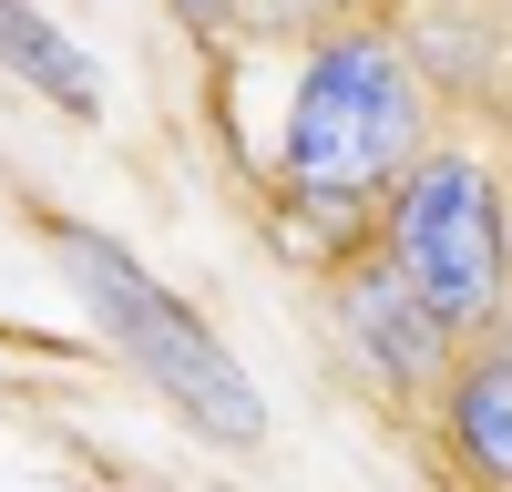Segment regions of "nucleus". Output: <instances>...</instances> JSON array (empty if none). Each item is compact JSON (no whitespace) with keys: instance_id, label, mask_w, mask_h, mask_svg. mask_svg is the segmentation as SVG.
<instances>
[{"instance_id":"nucleus-3","label":"nucleus","mask_w":512,"mask_h":492,"mask_svg":"<svg viewBox=\"0 0 512 492\" xmlns=\"http://www.w3.org/2000/svg\"><path fill=\"white\" fill-rule=\"evenodd\" d=\"M379 246L400 257V277L461 328V339L502 318V287H512V226H502V185H492L482 154H461V144H420V164L390 185V205H379Z\"/></svg>"},{"instance_id":"nucleus-2","label":"nucleus","mask_w":512,"mask_h":492,"mask_svg":"<svg viewBox=\"0 0 512 492\" xmlns=\"http://www.w3.org/2000/svg\"><path fill=\"white\" fill-rule=\"evenodd\" d=\"M52 257H62V277L82 287L93 328L185 410L205 441H226V451H256V441H267V400H256V380L236 369V349L134 257V246H113L103 226H82V216H52Z\"/></svg>"},{"instance_id":"nucleus-1","label":"nucleus","mask_w":512,"mask_h":492,"mask_svg":"<svg viewBox=\"0 0 512 492\" xmlns=\"http://www.w3.org/2000/svg\"><path fill=\"white\" fill-rule=\"evenodd\" d=\"M277 164L297 205H328V216L390 205V185L420 164V62L379 21H338L328 41H308Z\"/></svg>"},{"instance_id":"nucleus-4","label":"nucleus","mask_w":512,"mask_h":492,"mask_svg":"<svg viewBox=\"0 0 512 492\" xmlns=\"http://www.w3.org/2000/svg\"><path fill=\"white\" fill-rule=\"evenodd\" d=\"M328 308H338V339L359 349V369H379L390 390H431V380H451L461 328L400 277L390 246H369V257L338 267V277H328Z\"/></svg>"},{"instance_id":"nucleus-5","label":"nucleus","mask_w":512,"mask_h":492,"mask_svg":"<svg viewBox=\"0 0 512 492\" xmlns=\"http://www.w3.org/2000/svg\"><path fill=\"white\" fill-rule=\"evenodd\" d=\"M441 431L492 492H512V328H472V359H451L441 380Z\"/></svg>"},{"instance_id":"nucleus-6","label":"nucleus","mask_w":512,"mask_h":492,"mask_svg":"<svg viewBox=\"0 0 512 492\" xmlns=\"http://www.w3.org/2000/svg\"><path fill=\"white\" fill-rule=\"evenodd\" d=\"M0 72H21L41 103H62L72 123H93L103 113V72H93V52H82L72 31H52L31 11V0H0Z\"/></svg>"}]
</instances>
